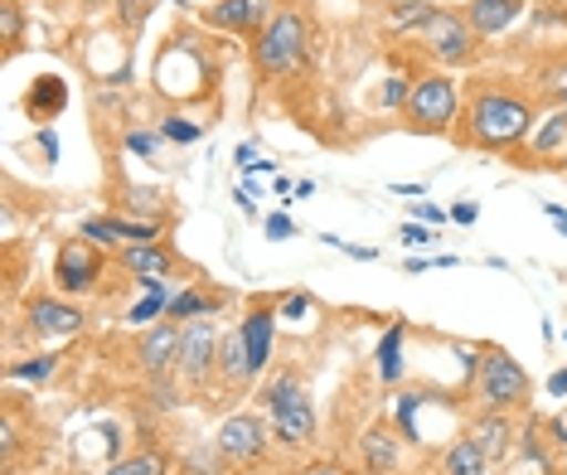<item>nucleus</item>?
<instances>
[{
	"label": "nucleus",
	"mask_w": 567,
	"mask_h": 475,
	"mask_svg": "<svg viewBox=\"0 0 567 475\" xmlns=\"http://www.w3.org/2000/svg\"><path fill=\"white\" fill-rule=\"evenodd\" d=\"M544 117L528 87H509L499 79H475L461 102V117L451 141L466 151H485V156H514L528 141L534 122Z\"/></svg>",
	"instance_id": "f257e3e1"
},
{
	"label": "nucleus",
	"mask_w": 567,
	"mask_h": 475,
	"mask_svg": "<svg viewBox=\"0 0 567 475\" xmlns=\"http://www.w3.org/2000/svg\"><path fill=\"white\" fill-rule=\"evenodd\" d=\"M311 49H316L311 10L281 6L272 16V24H267V30L252 40V63H257V73H262V79L287 83V79H296V73L306 69V63H311Z\"/></svg>",
	"instance_id": "f03ea898"
},
{
	"label": "nucleus",
	"mask_w": 567,
	"mask_h": 475,
	"mask_svg": "<svg viewBox=\"0 0 567 475\" xmlns=\"http://www.w3.org/2000/svg\"><path fill=\"white\" fill-rule=\"evenodd\" d=\"M461 93L456 73L446 69H422L412 79V93H408V107H403V126L412 136H451L456 132V117H461Z\"/></svg>",
	"instance_id": "7ed1b4c3"
},
{
	"label": "nucleus",
	"mask_w": 567,
	"mask_h": 475,
	"mask_svg": "<svg viewBox=\"0 0 567 475\" xmlns=\"http://www.w3.org/2000/svg\"><path fill=\"white\" fill-rule=\"evenodd\" d=\"M475 403L499 407V413H528L534 403V379L528 369L514 359L505 344H485L481 350V374H475Z\"/></svg>",
	"instance_id": "20e7f679"
},
{
	"label": "nucleus",
	"mask_w": 567,
	"mask_h": 475,
	"mask_svg": "<svg viewBox=\"0 0 567 475\" xmlns=\"http://www.w3.org/2000/svg\"><path fill=\"white\" fill-rule=\"evenodd\" d=\"M417 49L436 63V69L461 73V69H471V63H481L485 40L471 30V20L461 16V10L436 6V10H432V20L422 24V34H417Z\"/></svg>",
	"instance_id": "39448f33"
},
{
	"label": "nucleus",
	"mask_w": 567,
	"mask_h": 475,
	"mask_svg": "<svg viewBox=\"0 0 567 475\" xmlns=\"http://www.w3.org/2000/svg\"><path fill=\"white\" fill-rule=\"evenodd\" d=\"M112 267V252L97 248L93 238H63L59 252H54V291H63V297L83 301L93 297V291H102V277H107Z\"/></svg>",
	"instance_id": "423d86ee"
},
{
	"label": "nucleus",
	"mask_w": 567,
	"mask_h": 475,
	"mask_svg": "<svg viewBox=\"0 0 567 475\" xmlns=\"http://www.w3.org/2000/svg\"><path fill=\"white\" fill-rule=\"evenodd\" d=\"M218 340H224V330H218L214 320H189L185 340H179L175 374L189 393H199V397H209L214 383H218Z\"/></svg>",
	"instance_id": "0eeeda50"
},
{
	"label": "nucleus",
	"mask_w": 567,
	"mask_h": 475,
	"mask_svg": "<svg viewBox=\"0 0 567 475\" xmlns=\"http://www.w3.org/2000/svg\"><path fill=\"white\" fill-rule=\"evenodd\" d=\"M87 311L63 291H34L24 301V335L30 340H73L83 335Z\"/></svg>",
	"instance_id": "6e6552de"
},
{
	"label": "nucleus",
	"mask_w": 567,
	"mask_h": 475,
	"mask_svg": "<svg viewBox=\"0 0 567 475\" xmlns=\"http://www.w3.org/2000/svg\"><path fill=\"white\" fill-rule=\"evenodd\" d=\"M214 446L224 452L228 466H257L267 452H272V422H267L262 413H228L224 422H218L214 432Z\"/></svg>",
	"instance_id": "1a4fd4ad"
},
{
	"label": "nucleus",
	"mask_w": 567,
	"mask_h": 475,
	"mask_svg": "<svg viewBox=\"0 0 567 475\" xmlns=\"http://www.w3.org/2000/svg\"><path fill=\"white\" fill-rule=\"evenodd\" d=\"M179 340H185V326L175 320H156L132 340V364L141 369V379H165L175 374L179 364Z\"/></svg>",
	"instance_id": "9d476101"
},
{
	"label": "nucleus",
	"mask_w": 567,
	"mask_h": 475,
	"mask_svg": "<svg viewBox=\"0 0 567 475\" xmlns=\"http://www.w3.org/2000/svg\"><path fill=\"white\" fill-rule=\"evenodd\" d=\"M112 267H122V272L146 291V287H156V281H171L179 258H175V248L165 238H156V242H122V248L112 252Z\"/></svg>",
	"instance_id": "9b49d317"
},
{
	"label": "nucleus",
	"mask_w": 567,
	"mask_h": 475,
	"mask_svg": "<svg viewBox=\"0 0 567 475\" xmlns=\"http://www.w3.org/2000/svg\"><path fill=\"white\" fill-rule=\"evenodd\" d=\"M277 320H281V297H252L248 311H243V340H248V359L252 374L262 379L272 369V350H277Z\"/></svg>",
	"instance_id": "f8f14e48"
},
{
	"label": "nucleus",
	"mask_w": 567,
	"mask_h": 475,
	"mask_svg": "<svg viewBox=\"0 0 567 475\" xmlns=\"http://www.w3.org/2000/svg\"><path fill=\"white\" fill-rule=\"evenodd\" d=\"M277 10H281L277 0H214V6L199 10V20L218 34H252L257 40V34L272 24Z\"/></svg>",
	"instance_id": "ddd939ff"
},
{
	"label": "nucleus",
	"mask_w": 567,
	"mask_h": 475,
	"mask_svg": "<svg viewBox=\"0 0 567 475\" xmlns=\"http://www.w3.org/2000/svg\"><path fill=\"white\" fill-rule=\"evenodd\" d=\"M466 436L489 456V466L499 471L505 461H514V446H519V422H514V413H499V407H475L471 422H466Z\"/></svg>",
	"instance_id": "4468645a"
},
{
	"label": "nucleus",
	"mask_w": 567,
	"mask_h": 475,
	"mask_svg": "<svg viewBox=\"0 0 567 475\" xmlns=\"http://www.w3.org/2000/svg\"><path fill=\"white\" fill-rule=\"evenodd\" d=\"M408 452H412V446L403 442V432H398L393 417L369 422V432L359 436V461H364L369 475H398L408 466Z\"/></svg>",
	"instance_id": "2eb2a0df"
},
{
	"label": "nucleus",
	"mask_w": 567,
	"mask_h": 475,
	"mask_svg": "<svg viewBox=\"0 0 567 475\" xmlns=\"http://www.w3.org/2000/svg\"><path fill=\"white\" fill-rule=\"evenodd\" d=\"M567 151V107H553V112H544V117L534 122V132H528V141L519 151H514V165H548V161H558Z\"/></svg>",
	"instance_id": "dca6fc26"
},
{
	"label": "nucleus",
	"mask_w": 567,
	"mask_h": 475,
	"mask_svg": "<svg viewBox=\"0 0 567 475\" xmlns=\"http://www.w3.org/2000/svg\"><path fill=\"white\" fill-rule=\"evenodd\" d=\"M524 10H534V0H466L461 16H466L471 30L489 44V40H499V34H509L514 24L524 20Z\"/></svg>",
	"instance_id": "f3484780"
},
{
	"label": "nucleus",
	"mask_w": 567,
	"mask_h": 475,
	"mask_svg": "<svg viewBox=\"0 0 567 475\" xmlns=\"http://www.w3.org/2000/svg\"><path fill=\"white\" fill-rule=\"evenodd\" d=\"M296 397H306V379H301V369L296 364L267 369V374L257 379V389H252V403H257V413L262 417H277L281 407L296 403Z\"/></svg>",
	"instance_id": "a211bd4d"
},
{
	"label": "nucleus",
	"mask_w": 567,
	"mask_h": 475,
	"mask_svg": "<svg viewBox=\"0 0 567 475\" xmlns=\"http://www.w3.org/2000/svg\"><path fill=\"white\" fill-rule=\"evenodd\" d=\"M272 422V442L281 446V452H306V446L316 442V403H311V393L306 397H296L291 407H281L277 417H267Z\"/></svg>",
	"instance_id": "6ab92c4d"
},
{
	"label": "nucleus",
	"mask_w": 567,
	"mask_h": 475,
	"mask_svg": "<svg viewBox=\"0 0 567 475\" xmlns=\"http://www.w3.org/2000/svg\"><path fill=\"white\" fill-rule=\"evenodd\" d=\"M218 311H228V291L204 287V281H189V287L175 291V301H171V311H165V320H175V326H189V320H209Z\"/></svg>",
	"instance_id": "aec40b11"
},
{
	"label": "nucleus",
	"mask_w": 567,
	"mask_h": 475,
	"mask_svg": "<svg viewBox=\"0 0 567 475\" xmlns=\"http://www.w3.org/2000/svg\"><path fill=\"white\" fill-rule=\"evenodd\" d=\"M117 195L122 199H112V204H117L112 214L146 218V224H165V228L175 224V209H171V195H165V189H156V185H122Z\"/></svg>",
	"instance_id": "412c9836"
},
{
	"label": "nucleus",
	"mask_w": 567,
	"mask_h": 475,
	"mask_svg": "<svg viewBox=\"0 0 567 475\" xmlns=\"http://www.w3.org/2000/svg\"><path fill=\"white\" fill-rule=\"evenodd\" d=\"M528 97L538 102V112L567 107V54H548L534 63V73H528Z\"/></svg>",
	"instance_id": "4be33fe9"
},
{
	"label": "nucleus",
	"mask_w": 567,
	"mask_h": 475,
	"mask_svg": "<svg viewBox=\"0 0 567 475\" xmlns=\"http://www.w3.org/2000/svg\"><path fill=\"white\" fill-rule=\"evenodd\" d=\"M69 102H73L69 83H63L59 73H40V79L30 83V93H24V117L49 126L54 117H63V112H69Z\"/></svg>",
	"instance_id": "5701e85b"
},
{
	"label": "nucleus",
	"mask_w": 567,
	"mask_h": 475,
	"mask_svg": "<svg viewBox=\"0 0 567 475\" xmlns=\"http://www.w3.org/2000/svg\"><path fill=\"white\" fill-rule=\"evenodd\" d=\"M436 475H495V466H489V456L461 432L436 452Z\"/></svg>",
	"instance_id": "b1692460"
},
{
	"label": "nucleus",
	"mask_w": 567,
	"mask_h": 475,
	"mask_svg": "<svg viewBox=\"0 0 567 475\" xmlns=\"http://www.w3.org/2000/svg\"><path fill=\"white\" fill-rule=\"evenodd\" d=\"M514 456L528 461V466H538V471H558V452H553V442H548V417H538V413H528L519 422V446H514Z\"/></svg>",
	"instance_id": "393cba45"
},
{
	"label": "nucleus",
	"mask_w": 567,
	"mask_h": 475,
	"mask_svg": "<svg viewBox=\"0 0 567 475\" xmlns=\"http://www.w3.org/2000/svg\"><path fill=\"white\" fill-rule=\"evenodd\" d=\"M403 340H408V320H389L379 350H373V374H379V383H389V389L403 383Z\"/></svg>",
	"instance_id": "a878e982"
},
{
	"label": "nucleus",
	"mask_w": 567,
	"mask_h": 475,
	"mask_svg": "<svg viewBox=\"0 0 567 475\" xmlns=\"http://www.w3.org/2000/svg\"><path fill=\"white\" fill-rule=\"evenodd\" d=\"M171 471H175L171 452H165V446H151V442L102 466V475H171Z\"/></svg>",
	"instance_id": "bb28decb"
},
{
	"label": "nucleus",
	"mask_w": 567,
	"mask_h": 475,
	"mask_svg": "<svg viewBox=\"0 0 567 475\" xmlns=\"http://www.w3.org/2000/svg\"><path fill=\"white\" fill-rule=\"evenodd\" d=\"M63 354L40 350V354H24V359H6V383H49L59 374Z\"/></svg>",
	"instance_id": "cd10ccee"
},
{
	"label": "nucleus",
	"mask_w": 567,
	"mask_h": 475,
	"mask_svg": "<svg viewBox=\"0 0 567 475\" xmlns=\"http://www.w3.org/2000/svg\"><path fill=\"white\" fill-rule=\"evenodd\" d=\"M171 301H175V287H171V281H156V287H146V297H141L122 320H126V326H136V330H146V326H156V320H165Z\"/></svg>",
	"instance_id": "c85d7f7f"
},
{
	"label": "nucleus",
	"mask_w": 567,
	"mask_h": 475,
	"mask_svg": "<svg viewBox=\"0 0 567 475\" xmlns=\"http://www.w3.org/2000/svg\"><path fill=\"white\" fill-rule=\"evenodd\" d=\"M432 0H389V30L393 34H412L417 40L422 34V24L432 20Z\"/></svg>",
	"instance_id": "c756f323"
},
{
	"label": "nucleus",
	"mask_w": 567,
	"mask_h": 475,
	"mask_svg": "<svg viewBox=\"0 0 567 475\" xmlns=\"http://www.w3.org/2000/svg\"><path fill=\"white\" fill-rule=\"evenodd\" d=\"M165 146H171V141L161 136V126H126L122 132V151L136 161H156Z\"/></svg>",
	"instance_id": "7c9ffc66"
},
{
	"label": "nucleus",
	"mask_w": 567,
	"mask_h": 475,
	"mask_svg": "<svg viewBox=\"0 0 567 475\" xmlns=\"http://www.w3.org/2000/svg\"><path fill=\"white\" fill-rule=\"evenodd\" d=\"M156 126H161V136L171 141V146H195V141H204V132H209V126L195 122V117H185V112H165Z\"/></svg>",
	"instance_id": "2f4dec72"
},
{
	"label": "nucleus",
	"mask_w": 567,
	"mask_h": 475,
	"mask_svg": "<svg viewBox=\"0 0 567 475\" xmlns=\"http://www.w3.org/2000/svg\"><path fill=\"white\" fill-rule=\"evenodd\" d=\"M0 44H6V54H20V44H24V10H20V0H0Z\"/></svg>",
	"instance_id": "473e14b6"
},
{
	"label": "nucleus",
	"mask_w": 567,
	"mask_h": 475,
	"mask_svg": "<svg viewBox=\"0 0 567 475\" xmlns=\"http://www.w3.org/2000/svg\"><path fill=\"white\" fill-rule=\"evenodd\" d=\"M224 452H218L214 442H199V446H189L185 452V475H224Z\"/></svg>",
	"instance_id": "72a5a7b5"
},
{
	"label": "nucleus",
	"mask_w": 567,
	"mask_h": 475,
	"mask_svg": "<svg viewBox=\"0 0 567 475\" xmlns=\"http://www.w3.org/2000/svg\"><path fill=\"white\" fill-rule=\"evenodd\" d=\"M151 10H156V0H112V16L126 34H141V24L151 20Z\"/></svg>",
	"instance_id": "f704fd0d"
},
{
	"label": "nucleus",
	"mask_w": 567,
	"mask_h": 475,
	"mask_svg": "<svg viewBox=\"0 0 567 475\" xmlns=\"http://www.w3.org/2000/svg\"><path fill=\"white\" fill-rule=\"evenodd\" d=\"M412 79H417V73H389V79H383V93H379V107L383 112H403L408 93H412Z\"/></svg>",
	"instance_id": "c9c22d12"
},
{
	"label": "nucleus",
	"mask_w": 567,
	"mask_h": 475,
	"mask_svg": "<svg viewBox=\"0 0 567 475\" xmlns=\"http://www.w3.org/2000/svg\"><path fill=\"white\" fill-rule=\"evenodd\" d=\"M146 403L161 407V413H175V407L185 403V393L171 383V374H165V379H146Z\"/></svg>",
	"instance_id": "e433bc0d"
},
{
	"label": "nucleus",
	"mask_w": 567,
	"mask_h": 475,
	"mask_svg": "<svg viewBox=\"0 0 567 475\" xmlns=\"http://www.w3.org/2000/svg\"><path fill=\"white\" fill-rule=\"evenodd\" d=\"M311 311H316L311 291H281V316H287V320H306Z\"/></svg>",
	"instance_id": "4c0bfd02"
},
{
	"label": "nucleus",
	"mask_w": 567,
	"mask_h": 475,
	"mask_svg": "<svg viewBox=\"0 0 567 475\" xmlns=\"http://www.w3.org/2000/svg\"><path fill=\"white\" fill-rule=\"evenodd\" d=\"M262 228H267V238L272 242H287V238H296V224H291V214H281V209H272L262 218Z\"/></svg>",
	"instance_id": "58836bf2"
},
{
	"label": "nucleus",
	"mask_w": 567,
	"mask_h": 475,
	"mask_svg": "<svg viewBox=\"0 0 567 475\" xmlns=\"http://www.w3.org/2000/svg\"><path fill=\"white\" fill-rule=\"evenodd\" d=\"M408 242V248H432L436 242V228L432 224H417V218H412V224H403V234H398Z\"/></svg>",
	"instance_id": "ea45409f"
},
{
	"label": "nucleus",
	"mask_w": 567,
	"mask_h": 475,
	"mask_svg": "<svg viewBox=\"0 0 567 475\" xmlns=\"http://www.w3.org/2000/svg\"><path fill=\"white\" fill-rule=\"evenodd\" d=\"M320 242H326V248H344L354 262H379V248H354V242H344V238H334V234H320Z\"/></svg>",
	"instance_id": "a19ab883"
},
{
	"label": "nucleus",
	"mask_w": 567,
	"mask_h": 475,
	"mask_svg": "<svg viewBox=\"0 0 567 475\" xmlns=\"http://www.w3.org/2000/svg\"><path fill=\"white\" fill-rule=\"evenodd\" d=\"M34 141H40L44 165H54V161H59V136H54V126H40V132H34Z\"/></svg>",
	"instance_id": "79ce46f5"
},
{
	"label": "nucleus",
	"mask_w": 567,
	"mask_h": 475,
	"mask_svg": "<svg viewBox=\"0 0 567 475\" xmlns=\"http://www.w3.org/2000/svg\"><path fill=\"white\" fill-rule=\"evenodd\" d=\"M412 218H417V224H446V218L451 214H442V209H436V204H427V199H417V204H412Z\"/></svg>",
	"instance_id": "37998d69"
},
{
	"label": "nucleus",
	"mask_w": 567,
	"mask_h": 475,
	"mask_svg": "<svg viewBox=\"0 0 567 475\" xmlns=\"http://www.w3.org/2000/svg\"><path fill=\"white\" fill-rule=\"evenodd\" d=\"M548 442H553V452H563V456H567V413L548 417Z\"/></svg>",
	"instance_id": "c03bdc74"
},
{
	"label": "nucleus",
	"mask_w": 567,
	"mask_h": 475,
	"mask_svg": "<svg viewBox=\"0 0 567 475\" xmlns=\"http://www.w3.org/2000/svg\"><path fill=\"white\" fill-rule=\"evenodd\" d=\"M475 218H481V204H456V209H451V224H461V228H471L475 224Z\"/></svg>",
	"instance_id": "a18cd8bd"
},
{
	"label": "nucleus",
	"mask_w": 567,
	"mask_h": 475,
	"mask_svg": "<svg viewBox=\"0 0 567 475\" xmlns=\"http://www.w3.org/2000/svg\"><path fill=\"white\" fill-rule=\"evenodd\" d=\"M257 161H262V156H257V146H252V141H243V146L234 151V165H238V171H252Z\"/></svg>",
	"instance_id": "49530a36"
},
{
	"label": "nucleus",
	"mask_w": 567,
	"mask_h": 475,
	"mask_svg": "<svg viewBox=\"0 0 567 475\" xmlns=\"http://www.w3.org/2000/svg\"><path fill=\"white\" fill-rule=\"evenodd\" d=\"M296 475H350V471H344L340 461H311V466L296 471Z\"/></svg>",
	"instance_id": "de8ad7c7"
},
{
	"label": "nucleus",
	"mask_w": 567,
	"mask_h": 475,
	"mask_svg": "<svg viewBox=\"0 0 567 475\" xmlns=\"http://www.w3.org/2000/svg\"><path fill=\"white\" fill-rule=\"evenodd\" d=\"M548 393H553V397H567V369H558V374H548Z\"/></svg>",
	"instance_id": "09e8293b"
},
{
	"label": "nucleus",
	"mask_w": 567,
	"mask_h": 475,
	"mask_svg": "<svg viewBox=\"0 0 567 475\" xmlns=\"http://www.w3.org/2000/svg\"><path fill=\"white\" fill-rule=\"evenodd\" d=\"M393 195H427V185H403V179H398V185H389Z\"/></svg>",
	"instance_id": "8fccbe9b"
},
{
	"label": "nucleus",
	"mask_w": 567,
	"mask_h": 475,
	"mask_svg": "<svg viewBox=\"0 0 567 475\" xmlns=\"http://www.w3.org/2000/svg\"><path fill=\"white\" fill-rule=\"evenodd\" d=\"M272 189H277V195H281V199H287V195H296V185H291V179H287V175H277V179H272Z\"/></svg>",
	"instance_id": "3c124183"
},
{
	"label": "nucleus",
	"mask_w": 567,
	"mask_h": 475,
	"mask_svg": "<svg viewBox=\"0 0 567 475\" xmlns=\"http://www.w3.org/2000/svg\"><path fill=\"white\" fill-rule=\"evenodd\" d=\"M316 195V179H296V199H311Z\"/></svg>",
	"instance_id": "603ef678"
},
{
	"label": "nucleus",
	"mask_w": 567,
	"mask_h": 475,
	"mask_svg": "<svg viewBox=\"0 0 567 475\" xmlns=\"http://www.w3.org/2000/svg\"><path fill=\"white\" fill-rule=\"evenodd\" d=\"M73 6H83V10H102V6H112V0H73Z\"/></svg>",
	"instance_id": "864d4df0"
},
{
	"label": "nucleus",
	"mask_w": 567,
	"mask_h": 475,
	"mask_svg": "<svg viewBox=\"0 0 567 475\" xmlns=\"http://www.w3.org/2000/svg\"><path fill=\"white\" fill-rule=\"evenodd\" d=\"M553 224H558V234L567 238V214H563V218H553Z\"/></svg>",
	"instance_id": "5fc2aeb1"
},
{
	"label": "nucleus",
	"mask_w": 567,
	"mask_h": 475,
	"mask_svg": "<svg viewBox=\"0 0 567 475\" xmlns=\"http://www.w3.org/2000/svg\"><path fill=\"white\" fill-rule=\"evenodd\" d=\"M6 475H34V471H6Z\"/></svg>",
	"instance_id": "6e6d98bb"
},
{
	"label": "nucleus",
	"mask_w": 567,
	"mask_h": 475,
	"mask_svg": "<svg viewBox=\"0 0 567 475\" xmlns=\"http://www.w3.org/2000/svg\"><path fill=\"white\" fill-rule=\"evenodd\" d=\"M553 475H567V461H563V466H558V471H553Z\"/></svg>",
	"instance_id": "4d7b16f0"
},
{
	"label": "nucleus",
	"mask_w": 567,
	"mask_h": 475,
	"mask_svg": "<svg viewBox=\"0 0 567 475\" xmlns=\"http://www.w3.org/2000/svg\"><path fill=\"white\" fill-rule=\"evenodd\" d=\"M451 6H466V0H451Z\"/></svg>",
	"instance_id": "13d9d810"
},
{
	"label": "nucleus",
	"mask_w": 567,
	"mask_h": 475,
	"mask_svg": "<svg viewBox=\"0 0 567 475\" xmlns=\"http://www.w3.org/2000/svg\"><path fill=\"white\" fill-rule=\"evenodd\" d=\"M563 340H567V335H563Z\"/></svg>",
	"instance_id": "bf43d9fd"
}]
</instances>
